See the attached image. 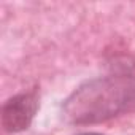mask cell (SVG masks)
Returning a JSON list of instances; mask_svg holds the SVG:
<instances>
[{"instance_id": "cell-3", "label": "cell", "mask_w": 135, "mask_h": 135, "mask_svg": "<svg viewBox=\"0 0 135 135\" xmlns=\"http://www.w3.org/2000/svg\"><path fill=\"white\" fill-rule=\"evenodd\" d=\"M78 135H102L99 132H83V133H78Z\"/></svg>"}, {"instance_id": "cell-1", "label": "cell", "mask_w": 135, "mask_h": 135, "mask_svg": "<svg viewBox=\"0 0 135 135\" xmlns=\"http://www.w3.org/2000/svg\"><path fill=\"white\" fill-rule=\"evenodd\" d=\"M135 103V78L100 76L78 86L64 103V114L73 124H95L126 111Z\"/></svg>"}, {"instance_id": "cell-2", "label": "cell", "mask_w": 135, "mask_h": 135, "mask_svg": "<svg viewBox=\"0 0 135 135\" xmlns=\"http://www.w3.org/2000/svg\"><path fill=\"white\" fill-rule=\"evenodd\" d=\"M38 110L37 92H21L13 95L3 103L2 108V126L7 132L16 133L26 130Z\"/></svg>"}]
</instances>
